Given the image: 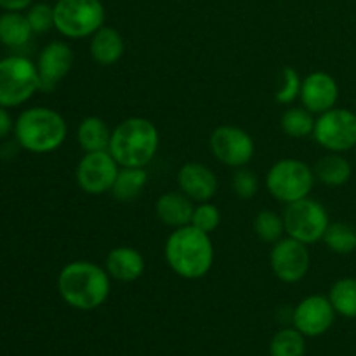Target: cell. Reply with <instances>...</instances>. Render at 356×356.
Returning <instances> with one entry per match:
<instances>
[{
    "label": "cell",
    "instance_id": "cell-1",
    "mask_svg": "<svg viewBox=\"0 0 356 356\" xmlns=\"http://www.w3.org/2000/svg\"><path fill=\"white\" fill-rule=\"evenodd\" d=\"M58 291L70 308L92 312L110 298L111 278L104 268L90 261H72L59 271Z\"/></svg>",
    "mask_w": 356,
    "mask_h": 356
},
{
    "label": "cell",
    "instance_id": "cell-2",
    "mask_svg": "<svg viewBox=\"0 0 356 356\" xmlns=\"http://www.w3.org/2000/svg\"><path fill=\"white\" fill-rule=\"evenodd\" d=\"M163 254L170 270L184 280H200L207 277L214 264L211 236L193 225L174 229L167 236Z\"/></svg>",
    "mask_w": 356,
    "mask_h": 356
},
{
    "label": "cell",
    "instance_id": "cell-3",
    "mask_svg": "<svg viewBox=\"0 0 356 356\" xmlns=\"http://www.w3.org/2000/svg\"><path fill=\"white\" fill-rule=\"evenodd\" d=\"M159 146L160 134L155 124L145 117H131L111 131L108 152L120 167L146 169L155 159Z\"/></svg>",
    "mask_w": 356,
    "mask_h": 356
},
{
    "label": "cell",
    "instance_id": "cell-4",
    "mask_svg": "<svg viewBox=\"0 0 356 356\" xmlns=\"http://www.w3.org/2000/svg\"><path fill=\"white\" fill-rule=\"evenodd\" d=\"M17 145L30 153H52L65 143L68 124L61 113L47 106L24 110L14 122Z\"/></svg>",
    "mask_w": 356,
    "mask_h": 356
},
{
    "label": "cell",
    "instance_id": "cell-5",
    "mask_svg": "<svg viewBox=\"0 0 356 356\" xmlns=\"http://www.w3.org/2000/svg\"><path fill=\"white\" fill-rule=\"evenodd\" d=\"M315 181L313 167L308 163L299 159H282L268 169L264 184L275 200L287 205L309 197Z\"/></svg>",
    "mask_w": 356,
    "mask_h": 356
},
{
    "label": "cell",
    "instance_id": "cell-6",
    "mask_svg": "<svg viewBox=\"0 0 356 356\" xmlns=\"http://www.w3.org/2000/svg\"><path fill=\"white\" fill-rule=\"evenodd\" d=\"M37 90H40V76L31 59L17 54L0 59V106H19Z\"/></svg>",
    "mask_w": 356,
    "mask_h": 356
},
{
    "label": "cell",
    "instance_id": "cell-7",
    "mask_svg": "<svg viewBox=\"0 0 356 356\" xmlns=\"http://www.w3.org/2000/svg\"><path fill=\"white\" fill-rule=\"evenodd\" d=\"M103 23L101 0H58L54 6V28L66 38L92 37Z\"/></svg>",
    "mask_w": 356,
    "mask_h": 356
},
{
    "label": "cell",
    "instance_id": "cell-8",
    "mask_svg": "<svg viewBox=\"0 0 356 356\" xmlns=\"http://www.w3.org/2000/svg\"><path fill=\"white\" fill-rule=\"evenodd\" d=\"M282 218L285 222V233L306 245L320 242L330 225L327 209L309 197L287 204Z\"/></svg>",
    "mask_w": 356,
    "mask_h": 356
},
{
    "label": "cell",
    "instance_id": "cell-9",
    "mask_svg": "<svg viewBox=\"0 0 356 356\" xmlns=\"http://www.w3.org/2000/svg\"><path fill=\"white\" fill-rule=\"evenodd\" d=\"M313 139L329 153H344L356 148V113L334 106L318 115Z\"/></svg>",
    "mask_w": 356,
    "mask_h": 356
},
{
    "label": "cell",
    "instance_id": "cell-10",
    "mask_svg": "<svg viewBox=\"0 0 356 356\" xmlns=\"http://www.w3.org/2000/svg\"><path fill=\"white\" fill-rule=\"evenodd\" d=\"M209 146L218 162L226 167H247L256 153L252 136L235 125H219L209 138Z\"/></svg>",
    "mask_w": 356,
    "mask_h": 356
},
{
    "label": "cell",
    "instance_id": "cell-11",
    "mask_svg": "<svg viewBox=\"0 0 356 356\" xmlns=\"http://www.w3.org/2000/svg\"><path fill=\"white\" fill-rule=\"evenodd\" d=\"M120 165L108 149L89 152L79 160L75 169V181L87 195H104L111 191Z\"/></svg>",
    "mask_w": 356,
    "mask_h": 356
},
{
    "label": "cell",
    "instance_id": "cell-12",
    "mask_svg": "<svg viewBox=\"0 0 356 356\" xmlns=\"http://www.w3.org/2000/svg\"><path fill=\"white\" fill-rule=\"evenodd\" d=\"M312 256L308 245L299 240L280 238L270 252V266L275 277L284 284H298L308 275Z\"/></svg>",
    "mask_w": 356,
    "mask_h": 356
},
{
    "label": "cell",
    "instance_id": "cell-13",
    "mask_svg": "<svg viewBox=\"0 0 356 356\" xmlns=\"http://www.w3.org/2000/svg\"><path fill=\"white\" fill-rule=\"evenodd\" d=\"M336 320V309L329 296H308L296 306L292 313L294 327L305 337L323 336Z\"/></svg>",
    "mask_w": 356,
    "mask_h": 356
},
{
    "label": "cell",
    "instance_id": "cell-14",
    "mask_svg": "<svg viewBox=\"0 0 356 356\" xmlns=\"http://www.w3.org/2000/svg\"><path fill=\"white\" fill-rule=\"evenodd\" d=\"M302 106L313 115H322L332 110L339 99V86L336 79L325 72H313L302 79L301 89Z\"/></svg>",
    "mask_w": 356,
    "mask_h": 356
},
{
    "label": "cell",
    "instance_id": "cell-15",
    "mask_svg": "<svg viewBox=\"0 0 356 356\" xmlns=\"http://www.w3.org/2000/svg\"><path fill=\"white\" fill-rule=\"evenodd\" d=\"M73 66V51L65 42H51L42 49L37 61L40 90H51L65 79Z\"/></svg>",
    "mask_w": 356,
    "mask_h": 356
},
{
    "label": "cell",
    "instance_id": "cell-16",
    "mask_svg": "<svg viewBox=\"0 0 356 356\" xmlns=\"http://www.w3.org/2000/svg\"><path fill=\"white\" fill-rule=\"evenodd\" d=\"M179 190L197 204L211 202L219 190V181L211 167L200 162H186L177 172Z\"/></svg>",
    "mask_w": 356,
    "mask_h": 356
},
{
    "label": "cell",
    "instance_id": "cell-17",
    "mask_svg": "<svg viewBox=\"0 0 356 356\" xmlns=\"http://www.w3.org/2000/svg\"><path fill=\"white\" fill-rule=\"evenodd\" d=\"M145 257L134 247L120 245L115 247L108 252L106 261H104V270L108 271L111 280L117 282H136L145 273Z\"/></svg>",
    "mask_w": 356,
    "mask_h": 356
},
{
    "label": "cell",
    "instance_id": "cell-18",
    "mask_svg": "<svg viewBox=\"0 0 356 356\" xmlns=\"http://www.w3.org/2000/svg\"><path fill=\"white\" fill-rule=\"evenodd\" d=\"M193 211V200L188 198L181 190L160 195L155 204V214L159 221L174 229L191 225Z\"/></svg>",
    "mask_w": 356,
    "mask_h": 356
},
{
    "label": "cell",
    "instance_id": "cell-19",
    "mask_svg": "<svg viewBox=\"0 0 356 356\" xmlns=\"http://www.w3.org/2000/svg\"><path fill=\"white\" fill-rule=\"evenodd\" d=\"M125 52L124 37L115 28L103 26L90 37L89 54L99 66H111L122 59Z\"/></svg>",
    "mask_w": 356,
    "mask_h": 356
},
{
    "label": "cell",
    "instance_id": "cell-20",
    "mask_svg": "<svg viewBox=\"0 0 356 356\" xmlns=\"http://www.w3.org/2000/svg\"><path fill=\"white\" fill-rule=\"evenodd\" d=\"M111 131L106 122L99 117H86L76 127V143L86 153L104 152L110 146Z\"/></svg>",
    "mask_w": 356,
    "mask_h": 356
},
{
    "label": "cell",
    "instance_id": "cell-21",
    "mask_svg": "<svg viewBox=\"0 0 356 356\" xmlns=\"http://www.w3.org/2000/svg\"><path fill=\"white\" fill-rule=\"evenodd\" d=\"M315 177L330 188L343 186L351 177V163L341 153H329L316 160L313 167Z\"/></svg>",
    "mask_w": 356,
    "mask_h": 356
},
{
    "label": "cell",
    "instance_id": "cell-22",
    "mask_svg": "<svg viewBox=\"0 0 356 356\" xmlns=\"http://www.w3.org/2000/svg\"><path fill=\"white\" fill-rule=\"evenodd\" d=\"M148 184V172L143 167H120L115 179L111 195L118 202H132L145 191Z\"/></svg>",
    "mask_w": 356,
    "mask_h": 356
},
{
    "label": "cell",
    "instance_id": "cell-23",
    "mask_svg": "<svg viewBox=\"0 0 356 356\" xmlns=\"http://www.w3.org/2000/svg\"><path fill=\"white\" fill-rule=\"evenodd\" d=\"M30 23L28 17L21 13H9L6 10L0 14V44L9 49H19L28 44L31 38Z\"/></svg>",
    "mask_w": 356,
    "mask_h": 356
},
{
    "label": "cell",
    "instance_id": "cell-24",
    "mask_svg": "<svg viewBox=\"0 0 356 356\" xmlns=\"http://www.w3.org/2000/svg\"><path fill=\"white\" fill-rule=\"evenodd\" d=\"M280 127L285 136L292 139H302L313 136L315 118L312 111L302 108H287L280 117Z\"/></svg>",
    "mask_w": 356,
    "mask_h": 356
},
{
    "label": "cell",
    "instance_id": "cell-25",
    "mask_svg": "<svg viewBox=\"0 0 356 356\" xmlns=\"http://www.w3.org/2000/svg\"><path fill=\"white\" fill-rule=\"evenodd\" d=\"M329 299L337 315L356 318V278H341L330 287Z\"/></svg>",
    "mask_w": 356,
    "mask_h": 356
},
{
    "label": "cell",
    "instance_id": "cell-26",
    "mask_svg": "<svg viewBox=\"0 0 356 356\" xmlns=\"http://www.w3.org/2000/svg\"><path fill=\"white\" fill-rule=\"evenodd\" d=\"M322 240L332 252L351 254L356 250V228L348 222H330Z\"/></svg>",
    "mask_w": 356,
    "mask_h": 356
},
{
    "label": "cell",
    "instance_id": "cell-27",
    "mask_svg": "<svg viewBox=\"0 0 356 356\" xmlns=\"http://www.w3.org/2000/svg\"><path fill=\"white\" fill-rule=\"evenodd\" d=\"M306 341L298 329H284L273 336L270 343L271 356H305Z\"/></svg>",
    "mask_w": 356,
    "mask_h": 356
},
{
    "label": "cell",
    "instance_id": "cell-28",
    "mask_svg": "<svg viewBox=\"0 0 356 356\" xmlns=\"http://www.w3.org/2000/svg\"><path fill=\"white\" fill-rule=\"evenodd\" d=\"M254 233L261 242H278L280 238H284L285 233L284 218L273 211H261L254 219Z\"/></svg>",
    "mask_w": 356,
    "mask_h": 356
},
{
    "label": "cell",
    "instance_id": "cell-29",
    "mask_svg": "<svg viewBox=\"0 0 356 356\" xmlns=\"http://www.w3.org/2000/svg\"><path fill=\"white\" fill-rule=\"evenodd\" d=\"M282 87L275 94V99H277L278 104H291L301 96L302 89V79L294 68L291 66H285L282 70Z\"/></svg>",
    "mask_w": 356,
    "mask_h": 356
},
{
    "label": "cell",
    "instance_id": "cell-30",
    "mask_svg": "<svg viewBox=\"0 0 356 356\" xmlns=\"http://www.w3.org/2000/svg\"><path fill=\"white\" fill-rule=\"evenodd\" d=\"M191 225L204 233H212L221 225V211L211 202H202L195 207Z\"/></svg>",
    "mask_w": 356,
    "mask_h": 356
},
{
    "label": "cell",
    "instance_id": "cell-31",
    "mask_svg": "<svg viewBox=\"0 0 356 356\" xmlns=\"http://www.w3.org/2000/svg\"><path fill=\"white\" fill-rule=\"evenodd\" d=\"M232 188L236 197L249 200V198L256 197L257 191H259V177L254 170L247 169V167H240L232 177Z\"/></svg>",
    "mask_w": 356,
    "mask_h": 356
},
{
    "label": "cell",
    "instance_id": "cell-32",
    "mask_svg": "<svg viewBox=\"0 0 356 356\" xmlns=\"http://www.w3.org/2000/svg\"><path fill=\"white\" fill-rule=\"evenodd\" d=\"M26 17L33 33H45L51 28H54V7H51L49 3L31 6Z\"/></svg>",
    "mask_w": 356,
    "mask_h": 356
},
{
    "label": "cell",
    "instance_id": "cell-33",
    "mask_svg": "<svg viewBox=\"0 0 356 356\" xmlns=\"http://www.w3.org/2000/svg\"><path fill=\"white\" fill-rule=\"evenodd\" d=\"M13 129H14L13 117H10V113L6 110V108L0 106V139L7 138Z\"/></svg>",
    "mask_w": 356,
    "mask_h": 356
},
{
    "label": "cell",
    "instance_id": "cell-34",
    "mask_svg": "<svg viewBox=\"0 0 356 356\" xmlns=\"http://www.w3.org/2000/svg\"><path fill=\"white\" fill-rule=\"evenodd\" d=\"M31 0H0V7L9 13H19V10L30 7Z\"/></svg>",
    "mask_w": 356,
    "mask_h": 356
}]
</instances>
